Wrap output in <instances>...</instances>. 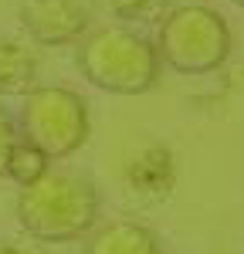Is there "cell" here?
I'll return each instance as SVG.
<instances>
[{
    "mask_svg": "<svg viewBox=\"0 0 244 254\" xmlns=\"http://www.w3.org/2000/svg\"><path fill=\"white\" fill-rule=\"evenodd\" d=\"M0 254H34V251L17 244V241H0Z\"/></svg>",
    "mask_w": 244,
    "mask_h": 254,
    "instance_id": "12",
    "label": "cell"
},
{
    "mask_svg": "<svg viewBox=\"0 0 244 254\" xmlns=\"http://www.w3.org/2000/svg\"><path fill=\"white\" fill-rule=\"evenodd\" d=\"M75 61L85 81L109 95H146L160 85L163 75L156 41L142 38L125 24L92 27L78 41Z\"/></svg>",
    "mask_w": 244,
    "mask_h": 254,
    "instance_id": "2",
    "label": "cell"
},
{
    "mask_svg": "<svg viewBox=\"0 0 244 254\" xmlns=\"http://www.w3.org/2000/svg\"><path fill=\"white\" fill-rule=\"evenodd\" d=\"M20 139V129H17V119L10 116L3 105H0V173H3V163H7V153L10 146Z\"/></svg>",
    "mask_w": 244,
    "mask_h": 254,
    "instance_id": "11",
    "label": "cell"
},
{
    "mask_svg": "<svg viewBox=\"0 0 244 254\" xmlns=\"http://www.w3.org/2000/svg\"><path fill=\"white\" fill-rule=\"evenodd\" d=\"M173 7V0H109V10L122 24H146V20H160Z\"/></svg>",
    "mask_w": 244,
    "mask_h": 254,
    "instance_id": "10",
    "label": "cell"
},
{
    "mask_svg": "<svg viewBox=\"0 0 244 254\" xmlns=\"http://www.w3.org/2000/svg\"><path fill=\"white\" fill-rule=\"evenodd\" d=\"M125 183L146 200H163L173 190V156L163 146H146L125 166Z\"/></svg>",
    "mask_w": 244,
    "mask_h": 254,
    "instance_id": "7",
    "label": "cell"
},
{
    "mask_svg": "<svg viewBox=\"0 0 244 254\" xmlns=\"http://www.w3.org/2000/svg\"><path fill=\"white\" fill-rule=\"evenodd\" d=\"M20 231L41 244H71L85 241L99 224V190L75 173H44L38 183L20 187L17 193Z\"/></svg>",
    "mask_w": 244,
    "mask_h": 254,
    "instance_id": "1",
    "label": "cell"
},
{
    "mask_svg": "<svg viewBox=\"0 0 244 254\" xmlns=\"http://www.w3.org/2000/svg\"><path fill=\"white\" fill-rule=\"evenodd\" d=\"M38 85V55L24 41H0V98L27 95Z\"/></svg>",
    "mask_w": 244,
    "mask_h": 254,
    "instance_id": "8",
    "label": "cell"
},
{
    "mask_svg": "<svg viewBox=\"0 0 244 254\" xmlns=\"http://www.w3.org/2000/svg\"><path fill=\"white\" fill-rule=\"evenodd\" d=\"M231 3H238V7H244V0H231Z\"/></svg>",
    "mask_w": 244,
    "mask_h": 254,
    "instance_id": "13",
    "label": "cell"
},
{
    "mask_svg": "<svg viewBox=\"0 0 244 254\" xmlns=\"http://www.w3.org/2000/svg\"><path fill=\"white\" fill-rule=\"evenodd\" d=\"M44 173H51V159H48V153H41L34 142H27V139L20 136L17 142L10 146V153H7L3 176L14 180L17 187H31V183H38Z\"/></svg>",
    "mask_w": 244,
    "mask_h": 254,
    "instance_id": "9",
    "label": "cell"
},
{
    "mask_svg": "<svg viewBox=\"0 0 244 254\" xmlns=\"http://www.w3.org/2000/svg\"><path fill=\"white\" fill-rule=\"evenodd\" d=\"M20 27L41 48H64L92 31V17L78 0H24Z\"/></svg>",
    "mask_w": 244,
    "mask_h": 254,
    "instance_id": "5",
    "label": "cell"
},
{
    "mask_svg": "<svg viewBox=\"0 0 244 254\" xmlns=\"http://www.w3.org/2000/svg\"><path fill=\"white\" fill-rule=\"evenodd\" d=\"M17 129L27 142H34L41 153H48L51 163H58V159L75 156L88 142L92 119L78 92L64 85H34L20 98Z\"/></svg>",
    "mask_w": 244,
    "mask_h": 254,
    "instance_id": "4",
    "label": "cell"
},
{
    "mask_svg": "<svg viewBox=\"0 0 244 254\" xmlns=\"http://www.w3.org/2000/svg\"><path fill=\"white\" fill-rule=\"evenodd\" d=\"M241 78H244V58H241Z\"/></svg>",
    "mask_w": 244,
    "mask_h": 254,
    "instance_id": "14",
    "label": "cell"
},
{
    "mask_svg": "<svg viewBox=\"0 0 244 254\" xmlns=\"http://www.w3.org/2000/svg\"><path fill=\"white\" fill-rule=\"evenodd\" d=\"M231 27L221 10L207 3H177L160 17L156 51L177 75H214L231 58Z\"/></svg>",
    "mask_w": 244,
    "mask_h": 254,
    "instance_id": "3",
    "label": "cell"
},
{
    "mask_svg": "<svg viewBox=\"0 0 244 254\" xmlns=\"http://www.w3.org/2000/svg\"><path fill=\"white\" fill-rule=\"evenodd\" d=\"M81 254H163V244L139 220H109L95 224Z\"/></svg>",
    "mask_w": 244,
    "mask_h": 254,
    "instance_id": "6",
    "label": "cell"
}]
</instances>
